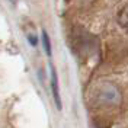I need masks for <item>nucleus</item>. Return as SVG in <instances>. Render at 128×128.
<instances>
[{
	"mask_svg": "<svg viewBox=\"0 0 128 128\" xmlns=\"http://www.w3.org/2000/svg\"><path fill=\"white\" fill-rule=\"evenodd\" d=\"M96 99L100 105L115 106L121 102V92L115 84H112L109 82H105L96 90Z\"/></svg>",
	"mask_w": 128,
	"mask_h": 128,
	"instance_id": "nucleus-1",
	"label": "nucleus"
},
{
	"mask_svg": "<svg viewBox=\"0 0 128 128\" xmlns=\"http://www.w3.org/2000/svg\"><path fill=\"white\" fill-rule=\"evenodd\" d=\"M73 45L77 50V54L80 56H89L92 54L95 44H93V38L92 35H89L86 31H83L82 28L76 29L73 34Z\"/></svg>",
	"mask_w": 128,
	"mask_h": 128,
	"instance_id": "nucleus-2",
	"label": "nucleus"
},
{
	"mask_svg": "<svg viewBox=\"0 0 128 128\" xmlns=\"http://www.w3.org/2000/svg\"><path fill=\"white\" fill-rule=\"evenodd\" d=\"M51 83H52V95H54V99H56L57 108L61 109V99H60L58 83H57V74H56V70H54V68H51Z\"/></svg>",
	"mask_w": 128,
	"mask_h": 128,
	"instance_id": "nucleus-3",
	"label": "nucleus"
},
{
	"mask_svg": "<svg viewBox=\"0 0 128 128\" xmlns=\"http://www.w3.org/2000/svg\"><path fill=\"white\" fill-rule=\"evenodd\" d=\"M118 22H120V25L124 29L128 31V6L121 9V12L118 13Z\"/></svg>",
	"mask_w": 128,
	"mask_h": 128,
	"instance_id": "nucleus-4",
	"label": "nucleus"
},
{
	"mask_svg": "<svg viewBox=\"0 0 128 128\" xmlns=\"http://www.w3.org/2000/svg\"><path fill=\"white\" fill-rule=\"evenodd\" d=\"M42 41H44V48L47 56H51V42H50V36L45 31H42Z\"/></svg>",
	"mask_w": 128,
	"mask_h": 128,
	"instance_id": "nucleus-5",
	"label": "nucleus"
},
{
	"mask_svg": "<svg viewBox=\"0 0 128 128\" xmlns=\"http://www.w3.org/2000/svg\"><path fill=\"white\" fill-rule=\"evenodd\" d=\"M10 2H13V3H15V2H16V0H10Z\"/></svg>",
	"mask_w": 128,
	"mask_h": 128,
	"instance_id": "nucleus-6",
	"label": "nucleus"
}]
</instances>
